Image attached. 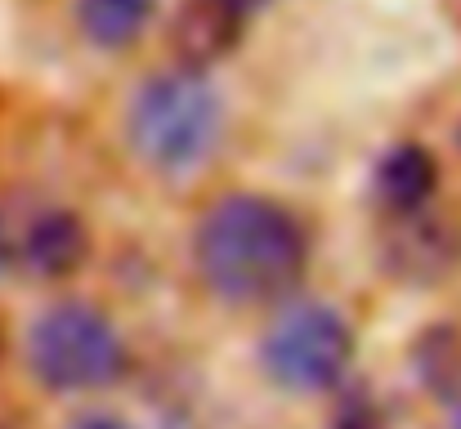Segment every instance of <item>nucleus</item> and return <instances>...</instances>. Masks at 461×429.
Returning a JSON list of instances; mask_svg holds the SVG:
<instances>
[{
	"label": "nucleus",
	"mask_w": 461,
	"mask_h": 429,
	"mask_svg": "<svg viewBox=\"0 0 461 429\" xmlns=\"http://www.w3.org/2000/svg\"><path fill=\"white\" fill-rule=\"evenodd\" d=\"M417 371L426 380V389H435L439 398H457L461 403V326H435L421 335L417 344Z\"/></svg>",
	"instance_id": "9d476101"
},
{
	"label": "nucleus",
	"mask_w": 461,
	"mask_h": 429,
	"mask_svg": "<svg viewBox=\"0 0 461 429\" xmlns=\"http://www.w3.org/2000/svg\"><path fill=\"white\" fill-rule=\"evenodd\" d=\"M68 429H131V425L117 421V416H81V421H72Z\"/></svg>",
	"instance_id": "9b49d317"
},
{
	"label": "nucleus",
	"mask_w": 461,
	"mask_h": 429,
	"mask_svg": "<svg viewBox=\"0 0 461 429\" xmlns=\"http://www.w3.org/2000/svg\"><path fill=\"white\" fill-rule=\"evenodd\" d=\"M448 429H461V403H457V416H453V425Z\"/></svg>",
	"instance_id": "ddd939ff"
},
{
	"label": "nucleus",
	"mask_w": 461,
	"mask_h": 429,
	"mask_svg": "<svg viewBox=\"0 0 461 429\" xmlns=\"http://www.w3.org/2000/svg\"><path fill=\"white\" fill-rule=\"evenodd\" d=\"M233 4H238V9H242V13H256V9H260V4H265V0H233Z\"/></svg>",
	"instance_id": "f8f14e48"
},
{
	"label": "nucleus",
	"mask_w": 461,
	"mask_h": 429,
	"mask_svg": "<svg viewBox=\"0 0 461 429\" xmlns=\"http://www.w3.org/2000/svg\"><path fill=\"white\" fill-rule=\"evenodd\" d=\"M202 286L238 308L287 299L309 269V233L292 206L265 192H229L211 201L193 233Z\"/></svg>",
	"instance_id": "f257e3e1"
},
{
	"label": "nucleus",
	"mask_w": 461,
	"mask_h": 429,
	"mask_svg": "<svg viewBox=\"0 0 461 429\" xmlns=\"http://www.w3.org/2000/svg\"><path fill=\"white\" fill-rule=\"evenodd\" d=\"M0 260H5V228H0Z\"/></svg>",
	"instance_id": "4468645a"
},
{
	"label": "nucleus",
	"mask_w": 461,
	"mask_h": 429,
	"mask_svg": "<svg viewBox=\"0 0 461 429\" xmlns=\"http://www.w3.org/2000/svg\"><path fill=\"white\" fill-rule=\"evenodd\" d=\"M27 362L41 385L59 394H81L104 389L126 371V344L104 308L86 299H59L32 322Z\"/></svg>",
	"instance_id": "7ed1b4c3"
},
{
	"label": "nucleus",
	"mask_w": 461,
	"mask_h": 429,
	"mask_svg": "<svg viewBox=\"0 0 461 429\" xmlns=\"http://www.w3.org/2000/svg\"><path fill=\"white\" fill-rule=\"evenodd\" d=\"M14 255H18V264H23L27 278L59 282V278H68V273H77L86 264V255H90V228H86V219L77 210H63V206L41 210L23 228Z\"/></svg>",
	"instance_id": "0eeeda50"
},
{
	"label": "nucleus",
	"mask_w": 461,
	"mask_h": 429,
	"mask_svg": "<svg viewBox=\"0 0 461 429\" xmlns=\"http://www.w3.org/2000/svg\"><path fill=\"white\" fill-rule=\"evenodd\" d=\"M224 108L202 72H161L144 81L126 112V139L144 165L161 174L193 170L220 139Z\"/></svg>",
	"instance_id": "f03ea898"
},
{
	"label": "nucleus",
	"mask_w": 461,
	"mask_h": 429,
	"mask_svg": "<svg viewBox=\"0 0 461 429\" xmlns=\"http://www.w3.org/2000/svg\"><path fill=\"white\" fill-rule=\"evenodd\" d=\"M153 13V0H81L77 18L90 45L99 49H126L140 40L144 22Z\"/></svg>",
	"instance_id": "1a4fd4ad"
},
{
	"label": "nucleus",
	"mask_w": 461,
	"mask_h": 429,
	"mask_svg": "<svg viewBox=\"0 0 461 429\" xmlns=\"http://www.w3.org/2000/svg\"><path fill=\"white\" fill-rule=\"evenodd\" d=\"M247 18L251 13H242L233 0H179L166 27V49L184 72H206L238 49Z\"/></svg>",
	"instance_id": "423d86ee"
},
{
	"label": "nucleus",
	"mask_w": 461,
	"mask_h": 429,
	"mask_svg": "<svg viewBox=\"0 0 461 429\" xmlns=\"http://www.w3.org/2000/svg\"><path fill=\"white\" fill-rule=\"evenodd\" d=\"M457 143H461V130H457Z\"/></svg>",
	"instance_id": "2eb2a0df"
},
{
	"label": "nucleus",
	"mask_w": 461,
	"mask_h": 429,
	"mask_svg": "<svg viewBox=\"0 0 461 429\" xmlns=\"http://www.w3.org/2000/svg\"><path fill=\"white\" fill-rule=\"evenodd\" d=\"M435 188H439V161L430 156V147H421L412 139L385 147V156L372 170V192H376V206L385 215L430 206Z\"/></svg>",
	"instance_id": "6e6552de"
},
{
	"label": "nucleus",
	"mask_w": 461,
	"mask_h": 429,
	"mask_svg": "<svg viewBox=\"0 0 461 429\" xmlns=\"http://www.w3.org/2000/svg\"><path fill=\"white\" fill-rule=\"evenodd\" d=\"M381 269L403 286H439L461 269V224L444 210H403L385 215L381 242H376Z\"/></svg>",
	"instance_id": "39448f33"
},
{
	"label": "nucleus",
	"mask_w": 461,
	"mask_h": 429,
	"mask_svg": "<svg viewBox=\"0 0 461 429\" xmlns=\"http://www.w3.org/2000/svg\"><path fill=\"white\" fill-rule=\"evenodd\" d=\"M349 358H354V331L345 313L322 299L287 304L260 340V362L269 380L292 394L336 389L340 376L349 371Z\"/></svg>",
	"instance_id": "20e7f679"
}]
</instances>
